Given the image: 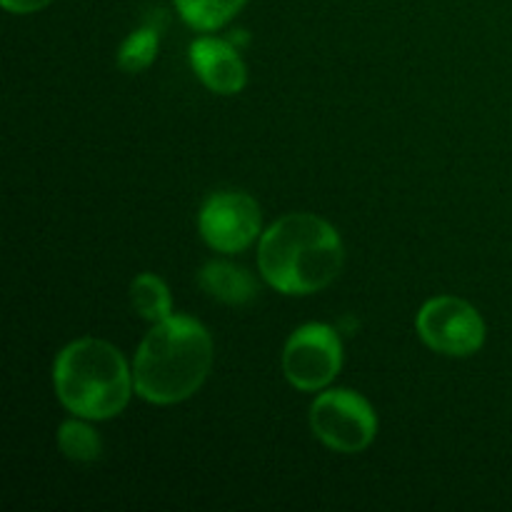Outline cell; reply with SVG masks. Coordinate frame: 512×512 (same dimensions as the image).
Instances as JSON below:
<instances>
[{
  "instance_id": "cell-13",
  "label": "cell",
  "mask_w": 512,
  "mask_h": 512,
  "mask_svg": "<svg viewBox=\"0 0 512 512\" xmlns=\"http://www.w3.org/2000/svg\"><path fill=\"white\" fill-rule=\"evenodd\" d=\"M158 33L153 28H140L125 38V43L118 50V65L125 73H140L148 65H153L158 55Z\"/></svg>"
},
{
  "instance_id": "cell-10",
  "label": "cell",
  "mask_w": 512,
  "mask_h": 512,
  "mask_svg": "<svg viewBox=\"0 0 512 512\" xmlns=\"http://www.w3.org/2000/svg\"><path fill=\"white\" fill-rule=\"evenodd\" d=\"M130 303H133L135 313L150 323H160L173 313V298H170L168 285L153 273L138 275L130 283Z\"/></svg>"
},
{
  "instance_id": "cell-2",
  "label": "cell",
  "mask_w": 512,
  "mask_h": 512,
  "mask_svg": "<svg viewBox=\"0 0 512 512\" xmlns=\"http://www.w3.org/2000/svg\"><path fill=\"white\" fill-rule=\"evenodd\" d=\"M213 365V340L188 315H170L145 335L133 360L135 393L155 405L190 398Z\"/></svg>"
},
{
  "instance_id": "cell-11",
  "label": "cell",
  "mask_w": 512,
  "mask_h": 512,
  "mask_svg": "<svg viewBox=\"0 0 512 512\" xmlns=\"http://www.w3.org/2000/svg\"><path fill=\"white\" fill-rule=\"evenodd\" d=\"M248 0H175L180 18L195 30H218L240 13Z\"/></svg>"
},
{
  "instance_id": "cell-6",
  "label": "cell",
  "mask_w": 512,
  "mask_h": 512,
  "mask_svg": "<svg viewBox=\"0 0 512 512\" xmlns=\"http://www.w3.org/2000/svg\"><path fill=\"white\" fill-rule=\"evenodd\" d=\"M418 333L435 353L453 358L478 353L485 343V323L480 313L453 295H440L420 308Z\"/></svg>"
},
{
  "instance_id": "cell-12",
  "label": "cell",
  "mask_w": 512,
  "mask_h": 512,
  "mask_svg": "<svg viewBox=\"0 0 512 512\" xmlns=\"http://www.w3.org/2000/svg\"><path fill=\"white\" fill-rule=\"evenodd\" d=\"M58 448L73 463H93L100 458V438L83 420H68L60 425Z\"/></svg>"
},
{
  "instance_id": "cell-9",
  "label": "cell",
  "mask_w": 512,
  "mask_h": 512,
  "mask_svg": "<svg viewBox=\"0 0 512 512\" xmlns=\"http://www.w3.org/2000/svg\"><path fill=\"white\" fill-rule=\"evenodd\" d=\"M198 283L213 300L225 305H245L255 298V278L233 263H208L198 275Z\"/></svg>"
},
{
  "instance_id": "cell-1",
  "label": "cell",
  "mask_w": 512,
  "mask_h": 512,
  "mask_svg": "<svg viewBox=\"0 0 512 512\" xmlns=\"http://www.w3.org/2000/svg\"><path fill=\"white\" fill-rule=\"evenodd\" d=\"M343 240L328 220L290 213L275 220L260 238L263 278L285 295H310L328 288L343 270Z\"/></svg>"
},
{
  "instance_id": "cell-7",
  "label": "cell",
  "mask_w": 512,
  "mask_h": 512,
  "mask_svg": "<svg viewBox=\"0 0 512 512\" xmlns=\"http://www.w3.org/2000/svg\"><path fill=\"white\" fill-rule=\"evenodd\" d=\"M200 235L218 253H240L255 243L263 228L260 205L240 190L213 193L198 215Z\"/></svg>"
},
{
  "instance_id": "cell-5",
  "label": "cell",
  "mask_w": 512,
  "mask_h": 512,
  "mask_svg": "<svg viewBox=\"0 0 512 512\" xmlns=\"http://www.w3.org/2000/svg\"><path fill=\"white\" fill-rule=\"evenodd\" d=\"M343 368V345L325 323H308L295 330L283 350V373L298 390L325 388Z\"/></svg>"
},
{
  "instance_id": "cell-8",
  "label": "cell",
  "mask_w": 512,
  "mask_h": 512,
  "mask_svg": "<svg viewBox=\"0 0 512 512\" xmlns=\"http://www.w3.org/2000/svg\"><path fill=\"white\" fill-rule=\"evenodd\" d=\"M190 65L213 93L235 95L248 83V70L238 50L220 38H198L190 45Z\"/></svg>"
},
{
  "instance_id": "cell-14",
  "label": "cell",
  "mask_w": 512,
  "mask_h": 512,
  "mask_svg": "<svg viewBox=\"0 0 512 512\" xmlns=\"http://www.w3.org/2000/svg\"><path fill=\"white\" fill-rule=\"evenodd\" d=\"M0 3L10 13H35V10H43L53 0H0Z\"/></svg>"
},
{
  "instance_id": "cell-4",
  "label": "cell",
  "mask_w": 512,
  "mask_h": 512,
  "mask_svg": "<svg viewBox=\"0 0 512 512\" xmlns=\"http://www.w3.org/2000/svg\"><path fill=\"white\" fill-rule=\"evenodd\" d=\"M315 438L338 453H360L378 433V418L368 400L353 390H330L310 408Z\"/></svg>"
},
{
  "instance_id": "cell-3",
  "label": "cell",
  "mask_w": 512,
  "mask_h": 512,
  "mask_svg": "<svg viewBox=\"0 0 512 512\" xmlns=\"http://www.w3.org/2000/svg\"><path fill=\"white\" fill-rule=\"evenodd\" d=\"M58 400L78 418L108 420L130 400L133 370L118 348L98 338H83L60 350L53 368Z\"/></svg>"
}]
</instances>
